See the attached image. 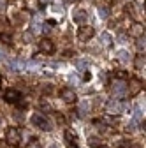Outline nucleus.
Instances as JSON below:
<instances>
[{
  "instance_id": "obj_8",
  "label": "nucleus",
  "mask_w": 146,
  "mask_h": 148,
  "mask_svg": "<svg viewBox=\"0 0 146 148\" xmlns=\"http://www.w3.org/2000/svg\"><path fill=\"white\" fill-rule=\"evenodd\" d=\"M39 51L44 53V55H53L55 53V44L51 39H48V37H42V39L39 41Z\"/></svg>"
},
{
  "instance_id": "obj_22",
  "label": "nucleus",
  "mask_w": 146,
  "mask_h": 148,
  "mask_svg": "<svg viewBox=\"0 0 146 148\" xmlns=\"http://www.w3.org/2000/svg\"><path fill=\"white\" fill-rule=\"evenodd\" d=\"M0 83H2V74H0Z\"/></svg>"
},
{
  "instance_id": "obj_15",
  "label": "nucleus",
  "mask_w": 146,
  "mask_h": 148,
  "mask_svg": "<svg viewBox=\"0 0 146 148\" xmlns=\"http://www.w3.org/2000/svg\"><path fill=\"white\" fill-rule=\"evenodd\" d=\"M136 44H137V49H139V51H144V39H143V37H139Z\"/></svg>"
},
{
  "instance_id": "obj_14",
  "label": "nucleus",
  "mask_w": 146,
  "mask_h": 148,
  "mask_svg": "<svg viewBox=\"0 0 146 148\" xmlns=\"http://www.w3.org/2000/svg\"><path fill=\"white\" fill-rule=\"evenodd\" d=\"M136 67H137V69H143V67H144V55H143V53L137 55V58H136Z\"/></svg>"
},
{
  "instance_id": "obj_3",
  "label": "nucleus",
  "mask_w": 146,
  "mask_h": 148,
  "mask_svg": "<svg viewBox=\"0 0 146 148\" xmlns=\"http://www.w3.org/2000/svg\"><path fill=\"white\" fill-rule=\"evenodd\" d=\"M111 92H113V99H121L123 95H127V83L125 81H120V79H115L113 85H111Z\"/></svg>"
},
{
  "instance_id": "obj_13",
  "label": "nucleus",
  "mask_w": 146,
  "mask_h": 148,
  "mask_svg": "<svg viewBox=\"0 0 146 148\" xmlns=\"http://www.w3.org/2000/svg\"><path fill=\"white\" fill-rule=\"evenodd\" d=\"M25 148H42V145H41L37 139L33 138V139H30V141H28V145H27Z\"/></svg>"
},
{
  "instance_id": "obj_23",
  "label": "nucleus",
  "mask_w": 146,
  "mask_h": 148,
  "mask_svg": "<svg viewBox=\"0 0 146 148\" xmlns=\"http://www.w3.org/2000/svg\"><path fill=\"white\" fill-rule=\"evenodd\" d=\"M120 148H125V146H120Z\"/></svg>"
},
{
  "instance_id": "obj_4",
  "label": "nucleus",
  "mask_w": 146,
  "mask_h": 148,
  "mask_svg": "<svg viewBox=\"0 0 146 148\" xmlns=\"http://www.w3.org/2000/svg\"><path fill=\"white\" fill-rule=\"evenodd\" d=\"M4 101L5 102H9V104H18L21 101V92L20 90H16V88H7L5 92H4Z\"/></svg>"
},
{
  "instance_id": "obj_5",
  "label": "nucleus",
  "mask_w": 146,
  "mask_h": 148,
  "mask_svg": "<svg viewBox=\"0 0 146 148\" xmlns=\"http://www.w3.org/2000/svg\"><path fill=\"white\" fill-rule=\"evenodd\" d=\"M93 35H95L93 27H90V25H86V23L78 28V39H79V41H90Z\"/></svg>"
},
{
  "instance_id": "obj_7",
  "label": "nucleus",
  "mask_w": 146,
  "mask_h": 148,
  "mask_svg": "<svg viewBox=\"0 0 146 148\" xmlns=\"http://www.w3.org/2000/svg\"><path fill=\"white\" fill-rule=\"evenodd\" d=\"M60 97H62V101H63V102H67V104H74V102L78 101L76 92L72 90V88H69V86L60 90Z\"/></svg>"
},
{
  "instance_id": "obj_19",
  "label": "nucleus",
  "mask_w": 146,
  "mask_h": 148,
  "mask_svg": "<svg viewBox=\"0 0 146 148\" xmlns=\"http://www.w3.org/2000/svg\"><path fill=\"white\" fill-rule=\"evenodd\" d=\"M39 2H41V5H46V4H49V2H51V0H39Z\"/></svg>"
},
{
  "instance_id": "obj_1",
  "label": "nucleus",
  "mask_w": 146,
  "mask_h": 148,
  "mask_svg": "<svg viewBox=\"0 0 146 148\" xmlns=\"http://www.w3.org/2000/svg\"><path fill=\"white\" fill-rule=\"evenodd\" d=\"M5 143L9 146H14L18 148L21 143V132H20V129L18 127H7L5 129Z\"/></svg>"
},
{
  "instance_id": "obj_10",
  "label": "nucleus",
  "mask_w": 146,
  "mask_h": 148,
  "mask_svg": "<svg viewBox=\"0 0 146 148\" xmlns=\"http://www.w3.org/2000/svg\"><path fill=\"white\" fill-rule=\"evenodd\" d=\"M65 143L69 145V148H76L78 146V134L74 131H70V129H67L65 131Z\"/></svg>"
},
{
  "instance_id": "obj_9",
  "label": "nucleus",
  "mask_w": 146,
  "mask_h": 148,
  "mask_svg": "<svg viewBox=\"0 0 146 148\" xmlns=\"http://www.w3.org/2000/svg\"><path fill=\"white\" fill-rule=\"evenodd\" d=\"M32 122L37 125L39 129H42V131H51V125H49V122L42 116V115H33V118H32Z\"/></svg>"
},
{
  "instance_id": "obj_21",
  "label": "nucleus",
  "mask_w": 146,
  "mask_h": 148,
  "mask_svg": "<svg viewBox=\"0 0 146 148\" xmlns=\"http://www.w3.org/2000/svg\"><path fill=\"white\" fill-rule=\"evenodd\" d=\"M67 2H78V0H67Z\"/></svg>"
},
{
  "instance_id": "obj_11",
  "label": "nucleus",
  "mask_w": 146,
  "mask_h": 148,
  "mask_svg": "<svg viewBox=\"0 0 146 148\" xmlns=\"http://www.w3.org/2000/svg\"><path fill=\"white\" fill-rule=\"evenodd\" d=\"M115 79L129 81V72H127V71H116V72H115Z\"/></svg>"
},
{
  "instance_id": "obj_16",
  "label": "nucleus",
  "mask_w": 146,
  "mask_h": 148,
  "mask_svg": "<svg viewBox=\"0 0 146 148\" xmlns=\"http://www.w3.org/2000/svg\"><path fill=\"white\" fill-rule=\"evenodd\" d=\"M134 32H137V34H144V28H141V25L137 23V25H134Z\"/></svg>"
},
{
  "instance_id": "obj_17",
  "label": "nucleus",
  "mask_w": 146,
  "mask_h": 148,
  "mask_svg": "<svg viewBox=\"0 0 146 148\" xmlns=\"http://www.w3.org/2000/svg\"><path fill=\"white\" fill-rule=\"evenodd\" d=\"M102 37H104V44H106V46H109V35H107V34H104Z\"/></svg>"
},
{
  "instance_id": "obj_18",
  "label": "nucleus",
  "mask_w": 146,
  "mask_h": 148,
  "mask_svg": "<svg viewBox=\"0 0 146 148\" xmlns=\"http://www.w3.org/2000/svg\"><path fill=\"white\" fill-rule=\"evenodd\" d=\"M83 78H85V81H88V79H90V78H92V74H90V72H88V71H86V72H85V76H83Z\"/></svg>"
},
{
  "instance_id": "obj_20",
  "label": "nucleus",
  "mask_w": 146,
  "mask_h": 148,
  "mask_svg": "<svg viewBox=\"0 0 146 148\" xmlns=\"http://www.w3.org/2000/svg\"><path fill=\"white\" fill-rule=\"evenodd\" d=\"M95 148H109V146H106V145H99V146H95Z\"/></svg>"
},
{
  "instance_id": "obj_2",
  "label": "nucleus",
  "mask_w": 146,
  "mask_h": 148,
  "mask_svg": "<svg viewBox=\"0 0 146 148\" xmlns=\"http://www.w3.org/2000/svg\"><path fill=\"white\" fill-rule=\"evenodd\" d=\"M143 88H144L143 81H141V79H137V78H132L129 83H127V95L136 97V95H139L141 92H143Z\"/></svg>"
},
{
  "instance_id": "obj_6",
  "label": "nucleus",
  "mask_w": 146,
  "mask_h": 148,
  "mask_svg": "<svg viewBox=\"0 0 146 148\" xmlns=\"http://www.w3.org/2000/svg\"><path fill=\"white\" fill-rule=\"evenodd\" d=\"M106 111H107L109 115H120L121 111H123V104H121V101H118V99L107 101V104H106Z\"/></svg>"
},
{
  "instance_id": "obj_12",
  "label": "nucleus",
  "mask_w": 146,
  "mask_h": 148,
  "mask_svg": "<svg viewBox=\"0 0 146 148\" xmlns=\"http://www.w3.org/2000/svg\"><path fill=\"white\" fill-rule=\"evenodd\" d=\"M85 18H86V12H85V11H78V12L74 14V21H78V23H81V21L85 20Z\"/></svg>"
}]
</instances>
